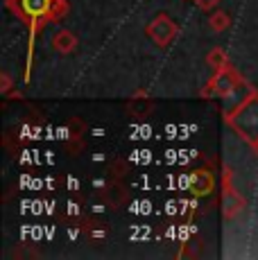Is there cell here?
<instances>
[{
  "instance_id": "1",
  "label": "cell",
  "mask_w": 258,
  "mask_h": 260,
  "mask_svg": "<svg viewBox=\"0 0 258 260\" xmlns=\"http://www.w3.org/2000/svg\"><path fill=\"white\" fill-rule=\"evenodd\" d=\"M5 5H7L9 12L21 23H25L29 29V52H27V73H25V79H29L34 37H37L48 23L61 21L68 14V3L66 0H5Z\"/></svg>"
},
{
  "instance_id": "2",
  "label": "cell",
  "mask_w": 258,
  "mask_h": 260,
  "mask_svg": "<svg viewBox=\"0 0 258 260\" xmlns=\"http://www.w3.org/2000/svg\"><path fill=\"white\" fill-rule=\"evenodd\" d=\"M224 120L242 141H247L251 147H256L258 145V93Z\"/></svg>"
},
{
  "instance_id": "3",
  "label": "cell",
  "mask_w": 258,
  "mask_h": 260,
  "mask_svg": "<svg viewBox=\"0 0 258 260\" xmlns=\"http://www.w3.org/2000/svg\"><path fill=\"white\" fill-rule=\"evenodd\" d=\"M242 75L236 71L233 66H227L222 71H215V75L211 77V82L202 88V98H227L229 93H233L242 82Z\"/></svg>"
},
{
  "instance_id": "4",
  "label": "cell",
  "mask_w": 258,
  "mask_h": 260,
  "mask_svg": "<svg viewBox=\"0 0 258 260\" xmlns=\"http://www.w3.org/2000/svg\"><path fill=\"white\" fill-rule=\"evenodd\" d=\"M145 32L158 48H166V46H170L172 39L177 37V23L172 21L166 12H161V14H156L150 23H147Z\"/></svg>"
},
{
  "instance_id": "5",
  "label": "cell",
  "mask_w": 258,
  "mask_h": 260,
  "mask_svg": "<svg viewBox=\"0 0 258 260\" xmlns=\"http://www.w3.org/2000/svg\"><path fill=\"white\" fill-rule=\"evenodd\" d=\"M245 211V197L233 188L231 183V168H224V179H222V215L224 219H233Z\"/></svg>"
},
{
  "instance_id": "6",
  "label": "cell",
  "mask_w": 258,
  "mask_h": 260,
  "mask_svg": "<svg viewBox=\"0 0 258 260\" xmlns=\"http://www.w3.org/2000/svg\"><path fill=\"white\" fill-rule=\"evenodd\" d=\"M256 93H258L256 88L251 86V84L247 82V79H242V82H240V86H238L236 91L229 93V95H227V98H222V102H224V107H222V116H224V118H229L231 113H236L238 109H240L242 104H245L249 98H254Z\"/></svg>"
},
{
  "instance_id": "7",
  "label": "cell",
  "mask_w": 258,
  "mask_h": 260,
  "mask_svg": "<svg viewBox=\"0 0 258 260\" xmlns=\"http://www.w3.org/2000/svg\"><path fill=\"white\" fill-rule=\"evenodd\" d=\"M188 188H190V192L195 194V197H206V194H211L213 188H215V179H213V174L206 172V170H195V172H190V177H188Z\"/></svg>"
},
{
  "instance_id": "8",
  "label": "cell",
  "mask_w": 258,
  "mask_h": 260,
  "mask_svg": "<svg viewBox=\"0 0 258 260\" xmlns=\"http://www.w3.org/2000/svg\"><path fill=\"white\" fill-rule=\"evenodd\" d=\"M50 43L59 54H71L77 50V37L71 32V29H59V32H54Z\"/></svg>"
},
{
  "instance_id": "9",
  "label": "cell",
  "mask_w": 258,
  "mask_h": 260,
  "mask_svg": "<svg viewBox=\"0 0 258 260\" xmlns=\"http://www.w3.org/2000/svg\"><path fill=\"white\" fill-rule=\"evenodd\" d=\"M206 63L213 68V71H222V68L231 66L229 54H227V50H224V48H213L211 52L206 54Z\"/></svg>"
},
{
  "instance_id": "10",
  "label": "cell",
  "mask_w": 258,
  "mask_h": 260,
  "mask_svg": "<svg viewBox=\"0 0 258 260\" xmlns=\"http://www.w3.org/2000/svg\"><path fill=\"white\" fill-rule=\"evenodd\" d=\"M208 25H211L213 32H224V29L231 25V18H229V14L227 12L217 9V12H213L211 16H208Z\"/></svg>"
},
{
  "instance_id": "11",
  "label": "cell",
  "mask_w": 258,
  "mask_h": 260,
  "mask_svg": "<svg viewBox=\"0 0 258 260\" xmlns=\"http://www.w3.org/2000/svg\"><path fill=\"white\" fill-rule=\"evenodd\" d=\"M0 79H3V84H0V91L7 95L9 91H12V77H9L7 73H3V77H0Z\"/></svg>"
},
{
  "instance_id": "12",
  "label": "cell",
  "mask_w": 258,
  "mask_h": 260,
  "mask_svg": "<svg viewBox=\"0 0 258 260\" xmlns=\"http://www.w3.org/2000/svg\"><path fill=\"white\" fill-rule=\"evenodd\" d=\"M217 3H220V0H195V5L200 9H215Z\"/></svg>"
}]
</instances>
